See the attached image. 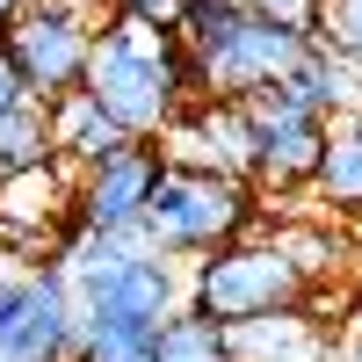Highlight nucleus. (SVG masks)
<instances>
[{"mask_svg":"<svg viewBox=\"0 0 362 362\" xmlns=\"http://www.w3.org/2000/svg\"><path fill=\"white\" fill-rule=\"evenodd\" d=\"M80 95L95 102L124 138H160L189 102L174 73V37H138V29H102L87 51Z\"/></svg>","mask_w":362,"mask_h":362,"instance_id":"1","label":"nucleus"},{"mask_svg":"<svg viewBox=\"0 0 362 362\" xmlns=\"http://www.w3.org/2000/svg\"><path fill=\"white\" fill-rule=\"evenodd\" d=\"M73 283L58 261L0 276V362H73Z\"/></svg>","mask_w":362,"mask_h":362,"instance_id":"6","label":"nucleus"},{"mask_svg":"<svg viewBox=\"0 0 362 362\" xmlns=\"http://www.w3.org/2000/svg\"><path fill=\"white\" fill-rule=\"evenodd\" d=\"M160 153H167V167L247 181V160H254L247 109H239V102H189V109H181L174 124L160 131Z\"/></svg>","mask_w":362,"mask_h":362,"instance_id":"9","label":"nucleus"},{"mask_svg":"<svg viewBox=\"0 0 362 362\" xmlns=\"http://www.w3.org/2000/svg\"><path fill=\"white\" fill-rule=\"evenodd\" d=\"M312 196L334 218H362V109L326 124V153H319V174H312Z\"/></svg>","mask_w":362,"mask_h":362,"instance_id":"13","label":"nucleus"},{"mask_svg":"<svg viewBox=\"0 0 362 362\" xmlns=\"http://www.w3.org/2000/svg\"><path fill=\"white\" fill-rule=\"evenodd\" d=\"M160 174H167V153H160V138H131L116 160L87 167V174L73 181V218H80L87 232L138 239V225H145V203H153Z\"/></svg>","mask_w":362,"mask_h":362,"instance_id":"7","label":"nucleus"},{"mask_svg":"<svg viewBox=\"0 0 362 362\" xmlns=\"http://www.w3.org/2000/svg\"><path fill=\"white\" fill-rule=\"evenodd\" d=\"M225 8H247V0H225Z\"/></svg>","mask_w":362,"mask_h":362,"instance_id":"25","label":"nucleus"},{"mask_svg":"<svg viewBox=\"0 0 362 362\" xmlns=\"http://www.w3.org/2000/svg\"><path fill=\"white\" fill-rule=\"evenodd\" d=\"M0 51H8L22 95L37 102V109H51L58 95H73V87H80L87 51H95V29H87L66 0H37V8L22 0V15L0 29Z\"/></svg>","mask_w":362,"mask_h":362,"instance_id":"4","label":"nucleus"},{"mask_svg":"<svg viewBox=\"0 0 362 362\" xmlns=\"http://www.w3.org/2000/svg\"><path fill=\"white\" fill-rule=\"evenodd\" d=\"M247 109V131H254V160H247V181L261 189H312L319 174V153H326V124L305 109H290L276 87L239 102Z\"/></svg>","mask_w":362,"mask_h":362,"instance_id":"8","label":"nucleus"},{"mask_svg":"<svg viewBox=\"0 0 362 362\" xmlns=\"http://www.w3.org/2000/svg\"><path fill=\"white\" fill-rule=\"evenodd\" d=\"M153 334L160 326H109L87 348H73V362H153Z\"/></svg>","mask_w":362,"mask_h":362,"instance_id":"18","label":"nucleus"},{"mask_svg":"<svg viewBox=\"0 0 362 362\" xmlns=\"http://www.w3.org/2000/svg\"><path fill=\"white\" fill-rule=\"evenodd\" d=\"M15 15H22V0H0V29H8V22H15Z\"/></svg>","mask_w":362,"mask_h":362,"instance_id":"23","label":"nucleus"},{"mask_svg":"<svg viewBox=\"0 0 362 362\" xmlns=\"http://www.w3.org/2000/svg\"><path fill=\"white\" fill-rule=\"evenodd\" d=\"M355 326H362V290H355Z\"/></svg>","mask_w":362,"mask_h":362,"instance_id":"24","label":"nucleus"},{"mask_svg":"<svg viewBox=\"0 0 362 362\" xmlns=\"http://www.w3.org/2000/svg\"><path fill=\"white\" fill-rule=\"evenodd\" d=\"M276 95L290 102V109H305V116H319V124H334V116H348L355 109V66H341L326 44H312L297 66L276 80Z\"/></svg>","mask_w":362,"mask_h":362,"instance_id":"12","label":"nucleus"},{"mask_svg":"<svg viewBox=\"0 0 362 362\" xmlns=\"http://www.w3.org/2000/svg\"><path fill=\"white\" fill-rule=\"evenodd\" d=\"M305 305H312V290L283 261L276 239H232V247L189 261V312L210 326H247V319H276Z\"/></svg>","mask_w":362,"mask_h":362,"instance_id":"3","label":"nucleus"},{"mask_svg":"<svg viewBox=\"0 0 362 362\" xmlns=\"http://www.w3.org/2000/svg\"><path fill=\"white\" fill-rule=\"evenodd\" d=\"M153 362H232L225 326H210L196 312H174L160 334H153Z\"/></svg>","mask_w":362,"mask_h":362,"instance_id":"15","label":"nucleus"},{"mask_svg":"<svg viewBox=\"0 0 362 362\" xmlns=\"http://www.w3.org/2000/svg\"><path fill=\"white\" fill-rule=\"evenodd\" d=\"M319 44L362 73V0H319Z\"/></svg>","mask_w":362,"mask_h":362,"instance_id":"17","label":"nucleus"},{"mask_svg":"<svg viewBox=\"0 0 362 362\" xmlns=\"http://www.w3.org/2000/svg\"><path fill=\"white\" fill-rule=\"evenodd\" d=\"M181 15H189V0H124V29H138V37H174Z\"/></svg>","mask_w":362,"mask_h":362,"instance_id":"19","label":"nucleus"},{"mask_svg":"<svg viewBox=\"0 0 362 362\" xmlns=\"http://www.w3.org/2000/svg\"><path fill=\"white\" fill-rule=\"evenodd\" d=\"M341 362H362V326H355V341L341 348Z\"/></svg>","mask_w":362,"mask_h":362,"instance_id":"22","label":"nucleus"},{"mask_svg":"<svg viewBox=\"0 0 362 362\" xmlns=\"http://www.w3.org/2000/svg\"><path fill=\"white\" fill-rule=\"evenodd\" d=\"M276 247H283V261H290L297 276H305V290H312V283H326V276L348 261V232H334V225H283Z\"/></svg>","mask_w":362,"mask_h":362,"instance_id":"14","label":"nucleus"},{"mask_svg":"<svg viewBox=\"0 0 362 362\" xmlns=\"http://www.w3.org/2000/svg\"><path fill=\"white\" fill-rule=\"evenodd\" d=\"M51 160V124L37 102H22L15 116H0V174H22V167H44Z\"/></svg>","mask_w":362,"mask_h":362,"instance_id":"16","label":"nucleus"},{"mask_svg":"<svg viewBox=\"0 0 362 362\" xmlns=\"http://www.w3.org/2000/svg\"><path fill=\"white\" fill-rule=\"evenodd\" d=\"M225 348H232V362H341V348L326 341L305 312H276V319L225 326Z\"/></svg>","mask_w":362,"mask_h":362,"instance_id":"11","label":"nucleus"},{"mask_svg":"<svg viewBox=\"0 0 362 362\" xmlns=\"http://www.w3.org/2000/svg\"><path fill=\"white\" fill-rule=\"evenodd\" d=\"M348 254L362 261V218H348Z\"/></svg>","mask_w":362,"mask_h":362,"instance_id":"21","label":"nucleus"},{"mask_svg":"<svg viewBox=\"0 0 362 362\" xmlns=\"http://www.w3.org/2000/svg\"><path fill=\"white\" fill-rule=\"evenodd\" d=\"M254 225V196L247 181H225V174H189V167H167L153 203H145V225H138V247L145 254H167V261H203L247 239Z\"/></svg>","mask_w":362,"mask_h":362,"instance_id":"2","label":"nucleus"},{"mask_svg":"<svg viewBox=\"0 0 362 362\" xmlns=\"http://www.w3.org/2000/svg\"><path fill=\"white\" fill-rule=\"evenodd\" d=\"M29 95H22V80H15V66H8V51H0V116H15Z\"/></svg>","mask_w":362,"mask_h":362,"instance_id":"20","label":"nucleus"},{"mask_svg":"<svg viewBox=\"0 0 362 362\" xmlns=\"http://www.w3.org/2000/svg\"><path fill=\"white\" fill-rule=\"evenodd\" d=\"M73 348H87L109 326H167L174 312H189V268L167 254H131L116 276L73 290Z\"/></svg>","mask_w":362,"mask_h":362,"instance_id":"5","label":"nucleus"},{"mask_svg":"<svg viewBox=\"0 0 362 362\" xmlns=\"http://www.w3.org/2000/svg\"><path fill=\"white\" fill-rule=\"evenodd\" d=\"M44 124H51V160H58V167H73V174L102 167V160H116V153L131 145V138L116 131L95 102L80 95V87H73V95H58V102L44 109Z\"/></svg>","mask_w":362,"mask_h":362,"instance_id":"10","label":"nucleus"}]
</instances>
